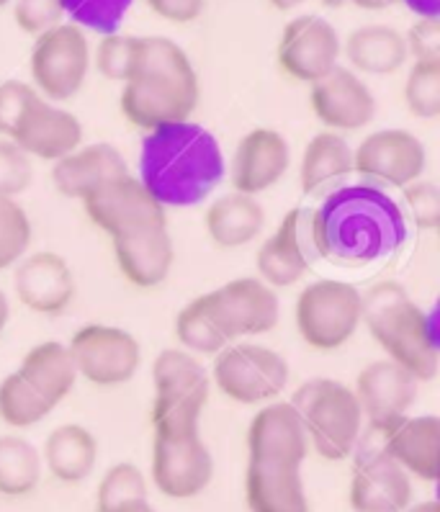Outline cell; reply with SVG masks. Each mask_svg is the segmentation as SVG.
<instances>
[{
  "label": "cell",
  "mask_w": 440,
  "mask_h": 512,
  "mask_svg": "<svg viewBox=\"0 0 440 512\" xmlns=\"http://www.w3.org/2000/svg\"><path fill=\"white\" fill-rule=\"evenodd\" d=\"M404 219L386 193L371 186L338 188L309 214V240L322 258L363 266L402 245Z\"/></svg>",
  "instance_id": "cell-1"
},
{
  "label": "cell",
  "mask_w": 440,
  "mask_h": 512,
  "mask_svg": "<svg viewBox=\"0 0 440 512\" xmlns=\"http://www.w3.org/2000/svg\"><path fill=\"white\" fill-rule=\"evenodd\" d=\"M199 93L193 62L173 39L139 37L137 70L119 98L132 127L155 134L183 127L199 106Z\"/></svg>",
  "instance_id": "cell-2"
},
{
  "label": "cell",
  "mask_w": 440,
  "mask_h": 512,
  "mask_svg": "<svg viewBox=\"0 0 440 512\" xmlns=\"http://www.w3.org/2000/svg\"><path fill=\"white\" fill-rule=\"evenodd\" d=\"M361 325L381 345L386 358L407 368L417 381L438 374V340L428 314L410 299L397 281H381L363 294Z\"/></svg>",
  "instance_id": "cell-3"
},
{
  "label": "cell",
  "mask_w": 440,
  "mask_h": 512,
  "mask_svg": "<svg viewBox=\"0 0 440 512\" xmlns=\"http://www.w3.org/2000/svg\"><path fill=\"white\" fill-rule=\"evenodd\" d=\"M152 381L155 435L199 433L201 412L211 392V379L199 358L183 348L160 350V356L152 363Z\"/></svg>",
  "instance_id": "cell-4"
},
{
  "label": "cell",
  "mask_w": 440,
  "mask_h": 512,
  "mask_svg": "<svg viewBox=\"0 0 440 512\" xmlns=\"http://www.w3.org/2000/svg\"><path fill=\"white\" fill-rule=\"evenodd\" d=\"M307 430L309 448L325 461H345L356 451L363 415L353 389L335 379H312L302 384L294 402Z\"/></svg>",
  "instance_id": "cell-5"
},
{
  "label": "cell",
  "mask_w": 440,
  "mask_h": 512,
  "mask_svg": "<svg viewBox=\"0 0 440 512\" xmlns=\"http://www.w3.org/2000/svg\"><path fill=\"white\" fill-rule=\"evenodd\" d=\"M363 294L348 281L320 278L304 286L296 299L294 322L312 350L330 353L348 343L361 327Z\"/></svg>",
  "instance_id": "cell-6"
},
{
  "label": "cell",
  "mask_w": 440,
  "mask_h": 512,
  "mask_svg": "<svg viewBox=\"0 0 440 512\" xmlns=\"http://www.w3.org/2000/svg\"><path fill=\"white\" fill-rule=\"evenodd\" d=\"M31 80L49 103L70 101L80 93L91 73V44L75 24H60L37 37L31 49Z\"/></svg>",
  "instance_id": "cell-7"
},
{
  "label": "cell",
  "mask_w": 440,
  "mask_h": 512,
  "mask_svg": "<svg viewBox=\"0 0 440 512\" xmlns=\"http://www.w3.org/2000/svg\"><path fill=\"white\" fill-rule=\"evenodd\" d=\"M214 379L219 392L237 404L273 402L289 384V363L258 343H230L217 353Z\"/></svg>",
  "instance_id": "cell-8"
},
{
  "label": "cell",
  "mask_w": 440,
  "mask_h": 512,
  "mask_svg": "<svg viewBox=\"0 0 440 512\" xmlns=\"http://www.w3.org/2000/svg\"><path fill=\"white\" fill-rule=\"evenodd\" d=\"M78 376L96 386H121L137 376L142 345L132 332L111 325H85L70 345Z\"/></svg>",
  "instance_id": "cell-9"
},
{
  "label": "cell",
  "mask_w": 440,
  "mask_h": 512,
  "mask_svg": "<svg viewBox=\"0 0 440 512\" xmlns=\"http://www.w3.org/2000/svg\"><path fill=\"white\" fill-rule=\"evenodd\" d=\"M428 168V152L420 137L404 129L371 132L353 150V173L376 188H399L420 181Z\"/></svg>",
  "instance_id": "cell-10"
},
{
  "label": "cell",
  "mask_w": 440,
  "mask_h": 512,
  "mask_svg": "<svg viewBox=\"0 0 440 512\" xmlns=\"http://www.w3.org/2000/svg\"><path fill=\"white\" fill-rule=\"evenodd\" d=\"M83 209L88 219L109 237L168 224L163 201L157 199L155 191L145 181L134 178L132 173L114 178L91 196H85Z\"/></svg>",
  "instance_id": "cell-11"
},
{
  "label": "cell",
  "mask_w": 440,
  "mask_h": 512,
  "mask_svg": "<svg viewBox=\"0 0 440 512\" xmlns=\"http://www.w3.org/2000/svg\"><path fill=\"white\" fill-rule=\"evenodd\" d=\"M343 39L322 16H296L281 31L276 49L278 67L296 83H317L340 65Z\"/></svg>",
  "instance_id": "cell-12"
},
{
  "label": "cell",
  "mask_w": 440,
  "mask_h": 512,
  "mask_svg": "<svg viewBox=\"0 0 440 512\" xmlns=\"http://www.w3.org/2000/svg\"><path fill=\"white\" fill-rule=\"evenodd\" d=\"M214 479V458L199 433L155 435L152 484L170 500H191Z\"/></svg>",
  "instance_id": "cell-13"
},
{
  "label": "cell",
  "mask_w": 440,
  "mask_h": 512,
  "mask_svg": "<svg viewBox=\"0 0 440 512\" xmlns=\"http://www.w3.org/2000/svg\"><path fill=\"white\" fill-rule=\"evenodd\" d=\"M309 109L327 132H358L376 116V98L350 67H335L309 88Z\"/></svg>",
  "instance_id": "cell-14"
},
{
  "label": "cell",
  "mask_w": 440,
  "mask_h": 512,
  "mask_svg": "<svg viewBox=\"0 0 440 512\" xmlns=\"http://www.w3.org/2000/svg\"><path fill=\"white\" fill-rule=\"evenodd\" d=\"M13 271V291L34 314L60 317L75 299L73 268L52 250L24 255Z\"/></svg>",
  "instance_id": "cell-15"
},
{
  "label": "cell",
  "mask_w": 440,
  "mask_h": 512,
  "mask_svg": "<svg viewBox=\"0 0 440 512\" xmlns=\"http://www.w3.org/2000/svg\"><path fill=\"white\" fill-rule=\"evenodd\" d=\"M209 296L219 322L232 340L266 335L278 325V294L260 278H235L217 291H209Z\"/></svg>",
  "instance_id": "cell-16"
},
{
  "label": "cell",
  "mask_w": 440,
  "mask_h": 512,
  "mask_svg": "<svg viewBox=\"0 0 440 512\" xmlns=\"http://www.w3.org/2000/svg\"><path fill=\"white\" fill-rule=\"evenodd\" d=\"M417 384L420 381L407 368L389 358H379L363 366L356 379V389H353L363 420L371 422L376 433L392 425L412 407L417 397Z\"/></svg>",
  "instance_id": "cell-17"
},
{
  "label": "cell",
  "mask_w": 440,
  "mask_h": 512,
  "mask_svg": "<svg viewBox=\"0 0 440 512\" xmlns=\"http://www.w3.org/2000/svg\"><path fill=\"white\" fill-rule=\"evenodd\" d=\"M291 165L289 142L281 132L271 127L250 129L240 139L230 163L232 191L255 196L271 191L286 175Z\"/></svg>",
  "instance_id": "cell-18"
},
{
  "label": "cell",
  "mask_w": 440,
  "mask_h": 512,
  "mask_svg": "<svg viewBox=\"0 0 440 512\" xmlns=\"http://www.w3.org/2000/svg\"><path fill=\"white\" fill-rule=\"evenodd\" d=\"M309 453L307 430L291 402H266L248 425V458L299 466Z\"/></svg>",
  "instance_id": "cell-19"
},
{
  "label": "cell",
  "mask_w": 440,
  "mask_h": 512,
  "mask_svg": "<svg viewBox=\"0 0 440 512\" xmlns=\"http://www.w3.org/2000/svg\"><path fill=\"white\" fill-rule=\"evenodd\" d=\"M309 245V214L304 209H291L255 255L260 281L271 289L299 284L312 268Z\"/></svg>",
  "instance_id": "cell-20"
},
{
  "label": "cell",
  "mask_w": 440,
  "mask_h": 512,
  "mask_svg": "<svg viewBox=\"0 0 440 512\" xmlns=\"http://www.w3.org/2000/svg\"><path fill=\"white\" fill-rule=\"evenodd\" d=\"M11 142H16L29 157L57 163L83 145V124L73 111L60 109L57 103L39 96L21 116Z\"/></svg>",
  "instance_id": "cell-21"
},
{
  "label": "cell",
  "mask_w": 440,
  "mask_h": 512,
  "mask_svg": "<svg viewBox=\"0 0 440 512\" xmlns=\"http://www.w3.org/2000/svg\"><path fill=\"white\" fill-rule=\"evenodd\" d=\"M384 438L381 451L394 464L420 482L433 484L440 474V420L435 415L399 417L379 430Z\"/></svg>",
  "instance_id": "cell-22"
},
{
  "label": "cell",
  "mask_w": 440,
  "mask_h": 512,
  "mask_svg": "<svg viewBox=\"0 0 440 512\" xmlns=\"http://www.w3.org/2000/svg\"><path fill=\"white\" fill-rule=\"evenodd\" d=\"M111 242L121 276L129 284L137 289H157L168 281L175 263V245L168 224L121 232L111 237Z\"/></svg>",
  "instance_id": "cell-23"
},
{
  "label": "cell",
  "mask_w": 440,
  "mask_h": 512,
  "mask_svg": "<svg viewBox=\"0 0 440 512\" xmlns=\"http://www.w3.org/2000/svg\"><path fill=\"white\" fill-rule=\"evenodd\" d=\"M353 512H404L412 505V479L384 451L363 456L350 476Z\"/></svg>",
  "instance_id": "cell-24"
},
{
  "label": "cell",
  "mask_w": 440,
  "mask_h": 512,
  "mask_svg": "<svg viewBox=\"0 0 440 512\" xmlns=\"http://www.w3.org/2000/svg\"><path fill=\"white\" fill-rule=\"evenodd\" d=\"M52 183L65 199L83 201L114 178L127 175V160L109 142L80 145L78 150L52 163Z\"/></svg>",
  "instance_id": "cell-25"
},
{
  "label": "cell",
  "mask_w": 440,
  "mask_h": 512,
  "mask_svg": "<svg viewBox=\"0 0 440 512\" xmlns=\"http://www.w3.org/2000/svg\"><path fill=\"white\" fill-rule=\"evenodd\" d=\"M245 500L250 512H309L307 489L299 466L248 458Z\"/></svg>",
  "instance_id": "cell-26"
},
{
  "label": "cell",
  "mask_w": 440,
  "mask_h": 512,
  "mask_svg": "<svg viewBox=\"0 0 440 512\" xmlns=\"http://www.w3.org/2000/svg\"><path fill=\"white\" fill-rule=\"evenodd\" d=\"M343 55L353 73L376 78L399 73L410 60L404 34L389 24H366L350 31L343 42Z\"/></svg>",
  "instance_id": "cell-27"
},
{
  "label": "cell",
  "mask_w": 440,
  "mask_h": 512,
  "mask_svg": "<svg viewBox=\"0 0 440 512\" xmlns=\"http://www.w3.org/2000/svg\"><path fill=\"white\" fill-rule=\"evenodd\" d=\"M204 227L209 240L222 250L245 247L266 227V209L255 196L224 193L209 204L204 214Z\"/></svg>",
  "instance_id": "cell-28"
},
{
  "label": "cell",
  "mask_w": 440,
  "mask_h": 512,
  "mask_svg": "<svg viewBox=\"0 0 440 512\" xmlns=\"http://www.w3.org/2000/svg\"><path fill=\"white\" fill-rule=\"evenodd\" d=\"M353 175V147L338 132L314 134L304 147L299 183L307 196L335 193Z\"/></svg>",
  "instance_id": "cell-29"
},
{
  "label": "cell",
  "mask_w": 440,
  "mask_h": 512,
  "mask_svg": "<svg viewBox=\"0 0 440 512\" xmlns=\"http://www.w3.org/2000/svg\"><path fill=\"white\" fill-rule=\"evenodd\" d=\"M42 464L62 484H80L93 474L98 461V440L78 422L60 425L44 440Z\"/></svg>",
  "instance_id": "cell-30"
},
{
  "label": "cell",
  "mask_w": 440,
  "mask_h": 512,
  "mask_svg": "<svg viewBox=\"0 0 440 512\" xmlns=\"http://www.w3.org/2000/svg\"><path fill=\"white\" fill-rule=\"evenodd\" d=\"M19 374L52 407H57L65 397H70V392H73L80 379L67 345L55 343V340L34 345L21 361Z\"/></svg>",
  "instance_id": "cell-31"
},
{
  "label": "cell",
  "mask_w": 440,
  "mask_h": 512,
  "mask_svg": "<svg viewBox=\"0 0 440 512\" xmlns=\"http://www.w3.org/2000/svg\"><path fill=\"white\" fill-rule=\"evenodd\" d=\"M175 338L183 345V350L196 353V356H217L232 343L224 325L219 322L217 312H214L209 294L196 296L193 302H188L178 312V317H175Z\"/></svg>",
  "instance_id": "cell-32"
},
{
  "label": "cell",
  "mask_w": 440,
  "mask_h": 512,
  "mask_svg": "<svg viewBox=\"0 0 440 512\" xmlns=\"http://www.w3.org/2000/svg\"><path fill=\"white\" fill-rule=\"evenodd\" d=\"M42 453L21 435H0V494L26 497L42 482Z\"/></svg>",
  "instance_id": "cell-33"
},
{
  "label": "cell",
  "mask_w": 440,
  "mask_h": 512,
  "mask_svg": "<svg viewBox=\"0 0 440 512\" xmlns=\"http://www.w3.org/2000/svg\"><path fill=\"white\" fill-rule=\"evenodd\" d=\"M150 502V484L142 469L129 461L111 466L101 476L96 492L98 512H129Z\"/></svg>",
  "instance_id": "cell-34"
},
{
  "label": "cell",
  "mask_w": 440,
  "mask_h": 512,
  "mask_svg": "<svg viewBox=\"0 0 440 512\" xmlns=\"http://www.w3.org/2000/svg\"><path fill=\"white\" fill-rule=\"evenodd\" d=\"M52 410H55V407H52L44 397H39V394L26 384L24 376H21L19 371L0 381V420L6 422L8 428H34V425H39Z\"/></svg>",
  "instance_id": "cell-35"
},
{
  "label": "cell",
  "mask_w": 440,
  "mask_h": 512,
  "mask_svg": "<svg viewBox=\"0 0 440 512\" xmlns=\"http://www.w3.org/2000/svg\"><path fill=\"white\" fill-rule=\"evenodd\" d=\"M404 106L415 119L440 116V62H412L404 80Z\"/></svg>",
  "instance_id": "cell-36"
},
{
  "label": "cell",
  "mask_w": 440,
  "mask_h": 512,
  "mask_svg": "<svg viewBox=\"0 0 440 512\" xmlns=\"http://www.w3.org/2000/svg\"><path fill=\"white\" fill-rule=\"evenodd\" d=\"M139 57V37H129V34H103L98 42L96 52H93V65L98 73L111 83H127L137 70Z\"/></svg>",
  "instance_id": "cell-37"
},
{
  "label": "cell",
  "mask_w": 440,
  "mask_h": 512,
  "mask_svg": "<svg viewBox=\"0 0 440 512\" xmlns=\"http://www.w3.org/2000/svg\"><path fill=\"white\" fill-rule=\"evenodd\" d=\"M31 219L16 199H0V271H8L29 253Z\"/></svg>",
  "instance_id": "cell-38"
},
{
  "label": "cell",
  "mask_w": 440,
  "mask_h": 512,
  "mask_svg": "<svg viewBox=\"0 0 440 512\" xmlns=\"http://www.w3.org/2000/svg\"><path fill=\"white\" fill-rule=\"evenodd\" d=\"M134 0H65V16L80 29L114 34Z\"/></svg>",
  "instance_id": "cell-39"
},
{
  "label": "cell",
  "mask_w": 440,
  "mask_h": 512,
  "mask_svg": "<svg viewBox=\"0 0 440 512\" xmlns=\"http://www.w3.org/2000/svg\"><path fill=\"white\" fill-rule=\"evenodd\" d=\"M34 181L31 157L16 142L0 137V199H16Z\"/></svg>",
  "instance_id": "cell-40"
},
{
  "label": "cell",
  "mask_w": 440,
  "mask_h": 512,
  "mask_svg": "<svg viewBox=\"0 0 440 512\" xmlns=\"http://www.w3.org/2000/svg\"><path fill=\"white\" fill-rule=\"evenodd\" d=\"M13 21L29 37L65 24V0H13Z\"/></svg>",
  "instance_id": "cell-41"
},
{
  "label": "cell",
  "mask_w": 440,
  "mask_h": 512,
  "mask_svg": "<svg viewBox=\"0 0 440 512\" xmlns=\"http://www.w3.org/2000/svg\"><path fill=\"white\" fill-rule=\"evenodd\" d=\"M402 204L415 222V227L425 229V232H435L440 224V191L433 181L410 183L402 188Z\"/></svg>",
  "instance_id": "cell-42"
},
{
  "label": "cell",
  "mask_w": 440,
  "mask_h": 512,
  "mask_svg": "<svg viewBox=\"0 0 440 512\" xmlns=\"http://www.w3.org/2000/svg\"><path fill=\"white\" fill-rule=\"evenodd\" d=\"M37 98V88L24 83V80H6V83H0V137H13V132L19 127L21 116L26 114V109H29Z\"/></svg>",
  "instance_id": "cell-43"
},
{
  "label": "cell",
  "mask_w": 440,
  "mask_h": 512,
  "mask_svg": "<svg viewBox=\"0 0 440 512\" xmlns=\"http://www.w3.org/2000/svg\"><path fill=\"white\" fill-rule=\"evenodd\" d=\"M404 44L415 62H440V19H417L404 34Z\"/></svg>",
  "instance_id": "cell-44"
},
{
  "label": "cell",
  "mask_w": 440,
  "mask_h": 512,
  "mask_svg": "<svg viewBox=\"0 0 440 512\" xmlns=\"http://www.w3.org/2000/svg\"><path fill=\"white\" fill-rule=\"evenodd\" d=\"M155 16L173 24H191L204 11V0H145Z\"/></svg>",
  "instance_id": "cell-45"
},
{
  "label": "cell",
  "mask_w": 440,
  "mask_h": 512,
  "mask_svg": "<svg viewBox=\"0 0 440 512\" xmlns=\"http://www.w3.org/2000/svg\"><path fill=\"white\" fill-rule=\"evenodd\" d=\"M417 19H440V0H399Z\"/></svg>",
  "instance_id": "cell-46"
},
{
  "label": "cell",
  "mask_w": 440,
  "mask_h": 512,
  "mask_svg": "<svg viewBox=\"0 0 440 512\" xmlns=\"http://www.w3.org/2000/svg\"><path fill=\"white\" fill-rule=\"evenodd\" d=\"M348 3L361 11H386V8L397 6L399 0H348Z\"/></svg>",
  "instance_id": "cell-47"
},
{
  "label": "cell",
  "mask_w": 440,
  "mask_h": 512,
  "mask_svg": "<svg viewBox=\"0 0 440 512\" xmlns=\"http://www.w3.org/2000/svg\"><path fill=\"white\" fill-rule=\"evenodd\" d=\"M8 322H11V302H8V296L0 291V335H3V330L8 327Z\"/></svg>",
  "instance_id": "cell-48"
},
{
  "label": "cell",
  "mask_w": 440,
  "mask_h": 512,
  "mask_svg": "<svg viewBox=\"0 0 440 512\" xmlns=\"http://www.w3.org/2000/svg\"><path fill=\"white\" fill-rule=\"evenodd\" d=\"M404 512H440V505L435 500H422V502H412Z\"/></svg>",
  "instance_id": "cell-49"
},
{
  "label": "cell",
  "mask_w": 440,
  "mask_h": 512,
  "mask_svg": "<svg viewBox=\"0 0 440 512\" xmlns=\"http://www.w3.org/2000/svg\"><path fill=\"white\" fill-rule=\"evenodd\" d=\"M268 3H271L273 8H276V11H294V8H299V6H304V3H307V0H268Z\"/></svg>",
  "instance_id": "cell-50"
},
{
  "label": "cell",
  "mask_w": 440,
  "mask_h": 512,
  "mask_svg": "<svg viewBox=\"0 0 440 512\" xmlns=\"http://www.w3.org/2000/svg\"><path fill=\"white\" fill-rule=\"evenodd\" d=\"M322 6H327V8H343V6H348V0H320Z\"/></svg>",
  "instance_id": "cell-51"
},
{
  "label": "cell",
  "mask_w": 440,
  "mask_h": 512,
  "mask_svg": "<svg viewBox=\"0 0 440 512\" xmlns=\"http://www.w3.org/2000/svg\"><path fill=\"white\" fill-rule=\"evenodd\" d=\"M129 512H155V510H152V505H150V502H147V505L134 507V510H129Z\"/></svg>",
  "instance_id": "cell-52"
},
{
  "label": "cell",
  "mask_w": 440,
  "mask_h": 512,
  "mask_svg": "<svg viewBox=\"0 0 440 512\" xmlns=\"http://www.w3.org/2000/svg\"><path fill=\"white\" fill-rule=\"evenodd\" d=\"M8 3H11V0H0V8H6Z\"/></svg>",
  "instance_id": "cell-53"
}]
</instances>
